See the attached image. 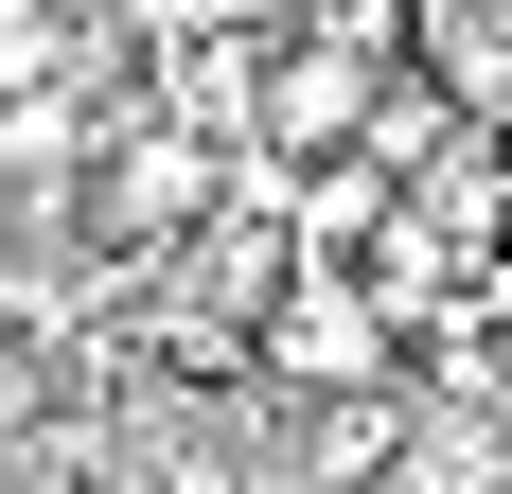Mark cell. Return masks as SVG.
I'll list each match as a JSON object with an SVG mask.
<instances>
[{
    "instance_id": "cell-2",
    "label": "cell",
    "mask_w": 512,
    "mask_h": 494,
    "mask_svg": "<svg viewBox=\"0 0 512 494\" xmlns=\"http://www.w3.org/2000/svg\"><path fill=\"white\" fill-rule=\"evenodd\" d=\"M195 195H212V142H195V124H142V142H124V177L89 195V230L159 247V230H195Z\"/></svg>"
},
{
    "instance_id": "cell-1",
    "label": "cell",
    "mask_w": 512,
    "mask_h": 494,
    "mask_svg": "<svg viewBox=\"0 0 512 494\" xmlns=\"http://www.w3.org/2000/svg\"><path fill=\"white\" fill-rule=\"evenodd\" d=\"M248 124H265L283 159H318V142H371V53H354V36H318V53H265Z\"/></svg>"
},
{
    "instance_id": "cell-4",
    "label": "cell",
    "mask_w": 512,
    "mask_h": 494,
    "mask_svg": "<svg viewBox=\"0 0 512 494\" xmlns=\"http://www.w3.org/2000/svg\"><path fill=\"white\" fill-rule=\"evenodd\" d=\"M18 406H36V353H18V318H0V424H18Z\"/></svg>"
},
{
    "instance_id": "cell-3",
    "label": "cell",
    "mask_w": 512,
    "mask_h": 494,
    "mask_svg": "<svg viewBox=\"0 0 512 494\" xmlns=\"http://www.w3.org/2000/svg\"><path fill=\"white\" fill-rule=\"evenodd\" d=\"M265 353H283V371H301V389H354L371 353H389V318H371L354 283H301V300H283V336H265Z\"/></svg>"
}]
</instances>
